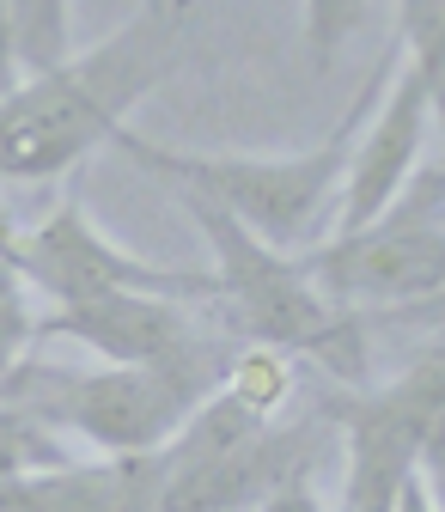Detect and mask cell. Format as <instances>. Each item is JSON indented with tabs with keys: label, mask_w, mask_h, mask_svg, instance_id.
Listing matches in <instances>:
<instances>
[{
	"label": "cell",
	"mask_w": 445,
	"mask_h": 512,
	"mask_svg": "<svg viewBox=\"0 0 445 512\" xmlns=\"http://www.w3.org/2000/svg\"><path fill=\"white\" fill-rule=\"evenodd\" d=\"M189 31H196V0H141V13L104 43L0 86V177L43 183L110 147L129 116L177 74Z\"/></svg>",
	"instance_id": "cell-1"
},
{
	"label": "cell",
	"mask_w": 445,
	"mask_h": 512,
	"mask_svg": "<svg viewBox=\"0 0 445 512\" xmlns=\"http://www.w3.org/2000/svg\"><path fill=\"white\" fill-rule=\"evenodd\" d=\"M391 68H397V49L366 74V86L342 110V122L305 153H275V159H257V153H177V147H159V141L135 135V128H122L110 147H122L159 183H177V189H196V196L220 202L257 238H269L275 250H299V244L317 238L324 214L336 208V189H342V171H348V147L360 135V116L372 110V98L391 80Z\"/></svg>",
	"instance_id": "cell-2"
},
{
	"label": "cell",
	"mask_w": 445,
	"mask_h": 512,
	"mask_svg": "<svg viewBox=\"0 0 445 512\" xmlns=\"http://www.w3.org/2000/svg\"><path fill=\"white\" fill-rule=\"evenodd\" d=\"M177 189V183H171ZM183 214L202 226L208 250H214V299L232 305L238 330L250 342H269L281 354H311L317 366H330L336 378H360L366 354H360V324L317 293V281L299 269L293 250H275L269 238H257L238 214H226L220 202L177 189Z\"/></svg>",
	"instance_id": "cell-3"
},
{
	"label": "cell",
	"mask_w": 445,
	"mask_h": 512,
	"mask_svg": "<svg viewBox=\"0 0 445 512\" xmlns=\"http://www.w3.org/2000/svg\"><path fill=\"white\" fill-rule=\"evenodd\" d=\"M220 372H226L220 348L189 360H147V366L104 360L98 372H37L19 360L7 391L31 403L55 433L98 445L104 458H129V452L165 445L183 427V415L220 384Z\"/></svg>",
	"instance_id": "cell-4"
},
{
	"label": "cell",
	"mask_w": 445,
	"mask_h": 512,
	"mask_svg": "<svg viewBox=\"0 0 445 512\" xmlns=\"http://www.w3.org/2000/svg\"><path fill=\"white\" fill-rule=\"evenodd\" d=\"M299 269L317 281V293L354 305H409L433 299L445 281V196L439 165H415L409 183L391 196L385 214H372L354 232H336L330 244H305Z\"/></svg>",
	"instance_id": "cell-5"
},
{
	"label": "cell",
	"mask_w": 445,
	"mask_h": 512,
	"mask_svg": "<svg viewBox=\"0 0 445 512\" xmlns=\"http://www.w3.org/2000/svg\"><path fill=\"white\" fill-rule=\"evenodd\" d=\"M342 433H348L342 500L366 506V512L415 506L421 476H439V458H445V366H439V348H427L391 384L360 391L342 409Z\"/></svg>",
	"instance_id": "cell-6"
},
{
	"label": "cell",
	"mask_w": 445,
	"mask_h": 512,
	"mask_svg": "<svg viewBox=\"0 0 445 512\" xmlns=\"http://www.w3.org/2000/svg\"><path fill=\"white\" fill-rule=\"evenodd\" d=\"M7 263L25 275V287H37L55 305L74 299H98V293H171V299H214V275H189V269H159L141 263L135 250H122L116 238H104L86 214L80 196H68L49 220H37L31 232H13Z\"/></svg>",
	"instance_id": "cell-7"
},
{
	"label": "cell",
	"mask_w": 445,
	"mask_h": 512,
	"mask_svg": "<svg viewBox=\"0 0 445 512\" xmlns=\"http://www.w3.org/2000/svg\"><path fill=\"white\" fill-rule=\"evenodd\" d=\"M433 110H439V68L433 61H409L397 49V68L378 86L372 110L360 116V135L348 147V171L336 189V232H354L372 214L391 208V196L421 165V147L433 135Z\"/></svg>",
	"instance_id": "cell-8"
},
{
	"label": "cell",
	"mask_w": 445,
	"mask_h": 512,
	"mask_svg": "<svg viewBox=\"0 0 445 512\" xmlns=\"http://www.w3.org/2000/svg\"><path fill=\"white\" fill-rule=\"evenodd\" d=\"M196 299H171V293H141V287H122V293H98V299H74V305H55L49 317H37V336H61V342H80L98 360H122V366H147V360H189V354H208L214 342L202 336Z\"/></svg>",
	"instance_id": "cell-9"
},
{
	"label": "cell",
	"mask_w": 445,
	"mask_h": 512,
	"mask_svg": "<svg viewBox=\"0 0 445 512\" xmlns=\"http://www.w3.org/2000/svg\"><path fill=\"white\" fill-rule=\"evenodd\" d=\"M13 74H43L74 55V0H7Z\"/></svg>",
	"instance_id": "cell-10"
},
{
	"label": "cell",
	"mask_w": 445,
	"mask_h": 512,
	"mask_svg": "<svg viewBox=\"0 0 445 512\" xmlns=\"http://www.w3.org/2000/svg\"><path fill=\"white\" fill-rule=\"evenodd\" d=\"M68 458V439H61L31 403H19L13 391H0V476H19L37 464H61Z\"/></svg>",
	"instance_id": "cell-11"
},
{
	"label": "cell",
	"mask_w": 445,
	"mask_h": 512,
	"mask_svg": "<svg viewBox=\"0 0 445 512\" xmlns=\"http://www.w3.org/2000/svg\"><path fill=\"white\" fill-rule=\"evenodd\" d=\"M31 336H37L31 287H25V275L7 263V256H0V391H7V378L19 372V360H25Z\"/></svg>",
	"instance_id": "cell-12"
},
{
	"label": "cell",
	"mask_w": 445,
	"mask_h": 512,
	"mask_svg": "<svg viewBox=\"0 0 445 512\" xmlns=\"http://www.w3.org/2000/svg\"><path fill=\"white\" fill-rule=\"evenodd\" d=\"M397 31L409 61H433L439 68V43H445V0H397Z\"/></svg>",
	"instance_id": "cell-13"
},
{
	"label": "cell",
	"mask_w": 445,
	"mask_h": 512,
	"mask_svg": "<svg viewBox=\"0 0 445 512\" xmlns=\"http://www.w3.org/2000/svg\"><path fill=\"white\" fill-rule=\"evenodd\" d=\"M0 86H13V49H7V0H0Z\"/></svg>",
	"instance_id": "cell-14"
},
{
	"label": "cell",
	"mask_w": 445,
	"mask_h": 512,
	"mask_svg": "<svg viewBox=\"0 0 445 512\" xmlns=\"http://www.w3.org/2000/svg\"><path fill=\"white\" fill-rule=\"evenodd\" d=\"M13 232H19V226L7 220V208H0V256H7V244H13Z\"/></svg>",
	"instance_id": "cell-15"
}]
</instances>
